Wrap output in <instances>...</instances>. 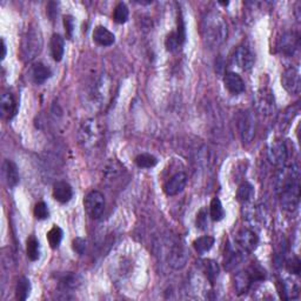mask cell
Segmentation results:
<instances>
[{
    "mask_svg": "<svg viewBox=\"0 0 301 301\" xmlns=\"http://www.w3.org/2000/svg\"><path fill=\"white\" fill-rule=\"evenodd\" d=\"M276 192L280 195L282 206L287 211H294L300 198V173L295 165L284 167L276 180Z\"/></svg>",
    "mask_w": 301,
    "mask_h": 301,
    "instance_id": "obj_1",
    "label": "cell"
},
{
    "mask_svg": "<svg viewBox=\"0 0 301 301\" xmlns=\"http://www.w3.org/2000/svg\"><path fill=\"white\" fill-rule=\"evenodd\" d=\"M202 32L208 46L218 47L227 38V24L218 12H210L203 19Z\"/></svg>",
    "mask_w": 301,
    "mask_h": 301,
    "instance_id": "obj_2",
    "label": "cell"
},
{
    "mask_svg": "<svg viewBox=\"0 0 301 301\" xmlns=\"http://www.w3.org/2000/svg\"><path fill=\"white\" fill-rule=\"evenodd\" d=\"M43 47V39L39 30L30 29L22 44V58L25 62H32L40 53Z\"/></svg>",
    "mask_w": 301,
    "mask_h": 301,
    "instance_id": "obj_3",
    "label": "cell"
},
{
    "mask_svg": "<svg viewBox=\"0 0 301 301\" xmlns=\"http://www.w3.org/2000/svg\"><path fill=\"white\" fill-rule=\"evenodd\" d=\"M78 139L84 148H92L97 145L100 139V130L94 119H87L79 128Z\"/></svg>",
    "mask_w": 301,
    "mask_h": 301,
    "instance_id": "obj_4",
    "label": "cell"
},
{
    "mask_svg": "<svg viewBox=\"0 0 301 301\" xmlns=\"http://www.w3.org/2000/svg\"><path fill=\"white\" fill-rule=\"evenodd\" d=\"M84 207L91 219H99L105 210V198L102 192H90L84 200Z\"/></svg>",
    "mask_w": 301,
    "mask_h": 301,
    "instance_id": "obj_5",
    "label": "cell"
},
{
    "mask_svg": "<svg viewBox=\"0 0 301 301\" xmlns=\"http://www.w3.org/2000/svg\"><path fill=\"white\" fill-rule=\"evenodd\" d=\"M240 136L244 143H251L255 135V117L251 111L244 112L239 120Z\"/></svg>",
    "mask_w": 301,
    "mask_h": 301,
    "instance_id": "obj_6",
    "label": "cell"
},
{
    "mask_svg": "<svg viewBox=\"0 0 301 301\" xmlns=\"http://www.w3.org/2000/svg\"><path fill=\"white\" fill-rule=\"evenodd\" d=\"M283 87L290 94H299L301 90L300 72L295 67H288L282 75Z\"/></svg>",
    "mask_w": 301,
    "mask_h": 301,
    "instance_id": "obj_7",
    "label": "cell"
},
{
    "mask_svg": "<svg viewBox=\"0 0 301 301\" xmlns=\"http://www.w3.org/2000/svg\"><path fill=\"white\" fill-rule=\"evenodd\" d=\"M300 46V38L294 32H287L279 40L278 49L286 57H293Z\"/></svg>",
    "mask_w": 301,
    "mask_h": 301,
    "instance_id": "obj_8",
    "label": "cell"
},
{
    "mask_svg": "<svg viewBox=\"0 0 301 301\" xmlns=\"http://www.w3.org/2000/svg\"><path fill=\"white\" fill-rule=\"evenodd\" d=\"M187 184V175L184 172L174 174L168 182L164 185V192L168 196H174L182 193Z\"/></svg>",
    "mask_w": 301,
    "mask_h": 301,
    "instance_id": "obj_9",
    "label": "cell"
},
{
    "mask_svg": "<svg viewBox=\"0 0 301 301\" xmlns=\"http://www.w3.org/2000/svg\"><path fill=\"white\" fill-rule=\"evenodd\" d=\"M188 260V254L186 248L182 244H174V246L171 248L170 255H168V263L174 270H182L185 267Z\"/></svg>",
    "mask_w": 301,
    "mask_h": 301,
    "instance_id": "obj_10",
    "label": "cell"
},
{
    "mask_svg": "<svg viewBox=\"0 0 301 301\" xmlns=\"http://www.w3.org/2000/svg\"><path fill=\"white\" fill-rule=\"evenodd\" d=\"M236 242H238L239 246L246 252L254 251L259 244V236L256 235L255 232L248 228H244L236 235Z\"/></svg>",
    "mask_w": 301,
    "mask_h": 301,
    "instance_id": "obj_11",
    "label": "cell"
},
{
    "mask_svg": "<svg viewBox=\"0 0 301 301\" xmlns=\"http://www.w3.org/2000/svg\"><path fill=\"white\" fill-rule=\"evenodd\" d=\"M287 156V147L284 142L276 140V142L272 143L270 150H268V158H270L272 164H274V165H283L286 162Z\"/></svg>",
    "mask_w": 301,
    "mask_h": 301,
    "instance_id": "obj_12",
    "label": "cell"
},
{
    "mask_svg": "<svg viewBox=\"0 0 301 301\" xmlns=\"http://www.w3.org/2000/svg\"><path fill=\"white\" fill-rule=\"evenodd\" d=\"M234 62L243 71H250L254 65V55L246 46H240L234 53Z\"/></svg>",
    "mask_w": 301,
    "mask_h": 301,
    "instance_id": "obj_13",
    "label": "cell"
},
{
    "mask_svg": "<svg viewBox=\"0 0 301 301\" xmlns=\"http://www.w3.org/2000/svg\"><path fill=\"white\" fill-rule=\"evenodd\" d=\"M108 91H110V84H108V79L106 75H102L97 83L94 84L93 90H92V97H93V102L98 103V105H103L106 102V98L108 95Z\"/></svg>",
    "mask_w": 301,
    "mask_h": 301,
    "instance_id": "obj_14",
    "label": "cell"
},
{
    "mask_svg": "<svg viewBox=\"0 0 301 301\" xmlns=\"http://www.w3.org/2000/svg\"><path fill=\"white\" fill-rule=\"evenodd\" d=\"M225 87L227 88L231 93L240 94L245 91V83L243 78L235 72H227L224 78Z\"/></svg>",
    "mask_w": 301,
    "mask_h": 301,
    "instance_id": "obj_15",
    "label": "cell"
},
{
    "mask_svg": "<svg viewBox=\"0 0 301 301\" xmlns=\"http://www.w3.org/2000/svg\"><path fill=\"white\" fill-rule=\"evenodd\" d=\"M3 173H4V178H5L7 186H9L10 188H13L19 184L20 176H19L18 167L13 162H11V160H5V162H4Z\"/></svg>",
    "mask_w": 301,
    "mask_h": 301,
    "instance_id": "obj_16",
    "label": "cell"
},
{
    "mask_svg": "<svg viewBox=\"0 0 301 301\" xmlns=\"http://www.w3.org/2000/svg\"><path fill=\"white\" fill-rule=\"evenodd\" d=\"M258 108L263 114H272L274 111V97L270 90H262L258 93Z\"/></svg>",
    "mask_w": 301,
    "mask_h": 301,
    "instance_id": "obj_17",
    "label": "cell"
},
{
    "mask_svg": "<svg viewBox=\"0 0 301 301\" xmlns=\"http://www.w3.org/2000/svg\"><path fill=\"white\" fill-rule=\"evenodd\" d=\"M0 111L5 119H12L17 113V103L11 93L3 94L2 100H0Z\"/></svg>",
    "mask_w": 301,
    "mask_h": 301,
    "instance_id": "obj_18",
    "label": "cell"
},
{
    "mask_svg": "<svg viewBox=\"0 0 301 301\" xmlns=\"http://www.w3.org/2000/svg\"><path fill=\"white\" fill-rule=\"evenodd\" d=\"M72 196H73V190H72L70 184H67L66 182H59L54 185L53 198L57 202L66 204L72 199Z\"/></svg>",
    "mask_w": 301,
    "mask_h": 301,
    "instance_id": "obj_19",
    "label": "cell"
},
{
    "mask_svg": "<svg viewBox=\"0 0 301 301\" xmlns=\"http://www.w3.org/2000/svg\"><path fill=\"white\" fill-rule=\"evenodd\" d=\"M93 40L100 46H111L115 42L114 34L104 26H97L93 31Z\"/></svg>",
    "mask_w": 301,
    "mask_h": 301,
    "instance_id": "obj_20",
    "label": "cell"
},
{
    "mask_svg": "<svg viewBox=\"0 0 301 301\" xmlns=\"http://www.w3.org/2000/svg\"><path fill=\"white\" fill-rule=\"evenodd\" d=\"M51 54L55 62H62L65 53V40L60 34H53L51 38Z\"/></svg>",
    "mask_w": 301,
    "mask_h": 301,
    "instance_id": "obj_21",
    "label": "cell"
},
{
    "mask_svg": "<svg viewBox=\"0 0 301 301\" xmlns=\"http://www.w3.org/2000/svg\"><path fill=\"white\" fill-rule=\"evenodd\" d=\"M254 283L251 278V275L248 274V272H239L238 274L235 275L234 279V287L235 291L239 295L246 294V293L250 291L252 284Z\"/></svg>",
    "mask_w": 301,
    "mask_h": 301,
    "instance_id": "obj_22",
    "label": "cell"
},
{
    "mask_svg": "<svg viewBox=\"0 0 301 301\" xmlns=\"http://www.w3.org/2000/svg\"><path fill=\"white\" fill-rule=\"evenodd\" d=\"M51 75L52 71L42 63L35 64L33 68H32V78H33V82L35 84H38V85L45 83L47 79L51 78Z\"/></svg>",
    "mask_w": 301,
    "mask_h": 301,
    "instance_id": "obj_23",
    "label": "cell"
},
{
    "mask_svg": "<svg viewBox=\"0 0 301 301\" xmlns=\"http://www.w3.org/2000/svg\"><path fill=\"white\" fill-rule=\"evenodd\" d=\"M213 245H214V238L213 236H210V235L200 236V238L194 240V243H193L194 250L198 252L199 254H204V253L210 251L211 248L213 247Z\"/></svg>",
    "mask_w": 301,
    "mask_h": 301,
    "instance_id": "obj_24",
    "label": "cell"
},
{
    "mask_svg": "<svg viewBox=\"0 0 301 301\" xmlns=\"http://www.w3.org/2000/svg\"><path fill=\"white\" fill-rule=\"evenodd\" d=\"M31 283L30 280L23 276L18 280L17 284V288H15V296H17L18 300H26L29 298L30 293H31Z\"/></svg>",
    "mask_w": 301,
    "mask_h": 301,
    "instance_id": "obj_25",
    "label": "cell"
},
{
    "mask_svg": "<svg viewBox=\"0 0 301 301\" xmlns=\"http://www.w3.org/2000/svg\"><path fill=\"white\" fill-rule=\"evenodd\" d=\"M204 272L206 274L208 282L211 284H214L216 278H218L220 268L219 265L216 264L214 260H205L204 262Z\"/></svg>",
    "mask_w": 301,
    "mask_h": 301,
    "instance_id": "obj_26",
    "label": "cell"
},
{
    "mask_svg": "<svg viewBox=\"0 0 301 301\" xmlns=\"http://www.w3.org/2000/svg\"><path fill=\"white\" fill-rule=\"evenodd\" d=\"M210 215L211 219L213 222H220V220L224 219L225 216V211L223 207V204L220 202V199L218 198H213L211 202V206H210Z\"/></svg>",
    "mask_w": 301,
    "mask_h": 301,
    "instance_id": "obj_27",
    "label": "cell"
},
{
    "mask_svg": "<svg viewBox=\"0 0 301 301\" xmlns=\"http://www.w3.org/2000/svg\"><path fill=\"white\" fill-rule=\"evenodd\" d=\"M26 251H27V256H29L31 262H37L40 256V246H39V242L35 239V236H30V238L27 239Z\"/></svg>",
    "mask_w": 301,
    "mask_h": 301,
    "instance_id": "obj_28",
    "label": "cell"
},
{
    "mask_svg": "<svg viewBox=\"0 0 301 301\" xmlns=\"http://www.w3.org/2000/svg\"><path fill=\"white\" fill-rule=\"evenodd\" d=\"M63 230L58 226H53L47 233V240H49V244L52 248H58L59 245L62 244L63 240Z\"/></svg>",
    "mask_w": 301,
    "mask_h": 301,
    "instance_id": "obj_29",
    "label": "cell"
},
{
    "mask_svg": "<svg viewBox=\"0 0 301 301\" xmlns=\"http://www.w3.org/2000/svg\"><path fill=\"white\" fill-rule=\"evenodd\" d=\"M135 164L138 165V167H142V168H152L158 164V159L152 154L143 153L136 156Z\"/></svg>",
    "mask_w": 301,
    "mask_h": 301,
    "instance_id": "obj_30",
    "label": "cell"
},
{
    "mask_svg": "<svg viewBox=\"0 0 301 301\" xmlns=\"http://www.w3.org/2000/svg\"><path fill=\"white\" fill-rule=\"evenodd\" d=\"M253 194H254V190H253V186L250 183H244L239 186L238 192H236V198H238L239 202L246 203L250 200Z\"/></svg>",
    "mask_w": 301,
    "mask_h": 301,
    "instance_id": "obj_31",
    "label": "cell"
},
{
    "mask_svg": "<svg viewBox=\"0 0 301 301\" xmlns=\"http://www.w3.org/2000/svg\"><path fill=\"white\" fill-rule=\"evenodd\" d=\"M128 14L130 12H128L127 6L124 3H119L113 12L114 22L117 24H125L128 20Z\"/></svg>",
    "mask_w": 301,
    "mask_h": 301,
    "instance_id": "obj_32",
    "label": "cell"
},
{
    "mask_svg": "<svg viewBox=\"0 0 301 301\" xmlns=\"http://www.w3.org/2000/svg\"><path fill=\"white\" fill-rule=\"evenodd\" d=\"M59 284L60 287H62L64 291L73 290V288L77 287L78 285V276L75 274H72V273H66V274H64L62 278H60Z\"/></svg>",
    "mask_w": 301,
    "mask_h": 301,
    "instance_id": "obj_33",
    "label": "cell"
},
{
    "mask_svg": "<svg viewBox=\"0 0 301 301\" xmlns=\"http://www.w3.org/2000/svg\"><path fill=\"white\" fill-rule=\"evenodd\" d=\"M240 262H242V256H240L239 253H235L233 250L228 248L227 254H225V268L226 270H232Z\"/></svg>",
    "mask_w": 301,
    "mask_h": 301,
    "instance_id": "obj_34",
    "label": "cell"
},
{
    "mask_svg": "<svg viewBox=\"0 0 301 301\" xmlns=\"http://www.w3.org/2000/svg\"><path fill=\"white\" fill-rule=\"evenodd\" d=\"M247 272L251 275L253 282H263V280L266 279V272L259 265H252Z\"/></svg>",
    "mask_w": 301,
    "mask_h": 301,
    "instance_id": "obj_35",
    "label": "cell"
},
{
    "mask_svg": "<svg viewBox=\"0 0 301 301\" xmlns=\"http://www.w3.org/2000/svg\"><path fill=\"white\" fill-rule=\"evenodd\" d=\"M50 215V212H49V207H47V205L45 203H38L35 205L34 207V216L39 220H44V219H47Z\"/></svg>",
    "mask_w": 301,
    "mask_h": 301,
    "instance_id": "obj_36",
    "label": "cell"
},
{
    "mask_svg": "<svg viewBox=\"0 0 301 301\" xmlns=\"http://www.w3.org/2000/svg\"><path fill=\"white\" fill-rule=\"evenodd\" d=\"M301 268L300 260L296 255H293L292 258L287 262V270L290 271L292 274H299Z\"/></svg>",
    "mask_w": 301,
    "mask_h": 301,
    "instance_id": "obj_37",
    "label": "cell"
},
{
    "mask_svg": "<svg viewBox=\"0 0 301 301\" xmlns=\"http://www.w3.org/2000/svg\"><path fill=\"white\" fill-rule=\"evenodd\" d=\"M165 45H166V49H167L168 51H171V52L175 51L176 49H178L179 46H182V45H180L179 40H178V37H176L175 32H174V33H171V34L168 35V37L166 38Z\"/></svg>",
    "mask_w": 301,
    "mask_h": 301,
    "instance_id": "obj_38",
    "label": "cell"
},
{
    "mask_svg": "<svg viewBox=\"0 0 301 301\" xmlns=\"http://www.w3.org/2000/svg\"><path fill=\"white\" fill-rule=\"evenodd\" d=\"M72 247H73V251L78 253L79 255H83L86 251V240L83 238H75L72 243Z\"/></svg>",
    "mask_w": 301,
    "mask_h": 301,
    "instance_id": "obj_39",
    "label": "cell"
},
{
    "mask_svg": "<svg viewBox=\"0 0 301 301\" xmlns=\"http://www.w3.org/2000/svg\"><path fill=\"white\" fill-rule=\"evenodd\" d=\"M64 26H65L67 38H72V34H73L74 30V19L72 15H65V17H64Z\"/></svg>",
    "mask_w": 301,
    "mask_h": 301,
    "instance_id": "obj_40",
    "label": "cell"
},
{
    "mask_svg": "<svg viewBox=\"0 0 301 301\" xmlns=\"http://www.w3.org/2000/svg\"><path fill=\"white\" fill-rule=\"evenodd\" d=\"M206 212H205V210H202L198 213V215H196V226H198L199 228H206L207 226V218H206Z\"/></svg>",
    "mask_w": 301,
    "mask_h": 301,
    "instance_id": "obj_41",
    "label": "cell"
},
{
    "mask_svg": "<svg viewBox=\"0 0 301 301\" xmlns=\"http://www.w3.org/2000/svg\"><path fill=\"white\" fill-rule=\"evenodd\" d=\"M47 14L50 15L51 19L54 18V15L57 14V4L55 3L49 4V7H47Z\"/></svg>",
    "mask_w": 301,
    "mask_h": 301,
    "instance_id": "obj_42",
    "label": "cell"
},
{
    "mask_svg": "<svg viewBox=\"0 0 301 301\" xmlns=\"http://www.w3.org/2000/svg\"><path fill=\"white\" fill-rule=\"evenodd\" d=\"M2 49H3L2 59H4L6 57V45H5V42H4V39H2Z\"/></svg>",
    "mask_w": 301,
    "mask_h": 301,
    "instance_id": "obj_43",
    "label": "cell"
}]
</instances>
